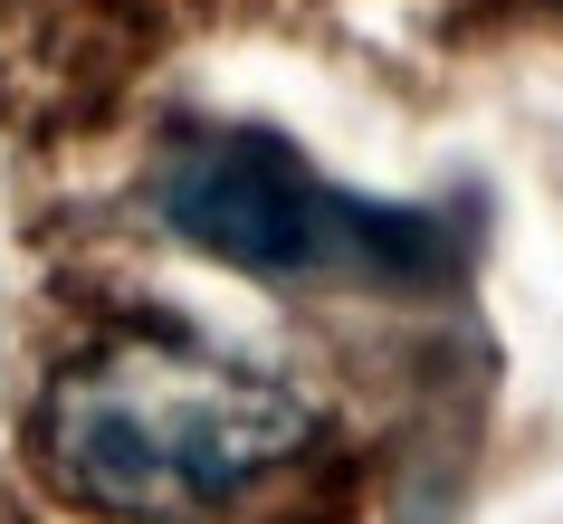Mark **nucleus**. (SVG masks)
Segmentation results:
<instances>
[{"instance_id": "1", "label": "nucleus", "mask_w": 563, "mask_h": 524, "mask_svg": "<svg viewBox=\"0 0 563 524\" xmlns=\"http://www.w3.org/2000/svg\"><path fill=\"white\" fill-rule=\"evenodd\" d=\"M316 438L297 381L191 334H115L67 363L38 420V458L77 505L115 524H201Z\"/></svg>"}, {"instance_id": "2", "label": "nucleus", "mask_w": 563, "mask_h": 524, "mask_svg": "<svg viewBox=\"0 0 563 524\" xmlns=\"http://www.w3.org/2000/svg\"><path fill=\"white\" fill-rule=\"evenodd\" d=\"M153 210L173 238H191L220 267H249V277H420V267H440L430 210L363 201L258 124L173 144L153 172Z\"/></svg>"}]
</instances>
